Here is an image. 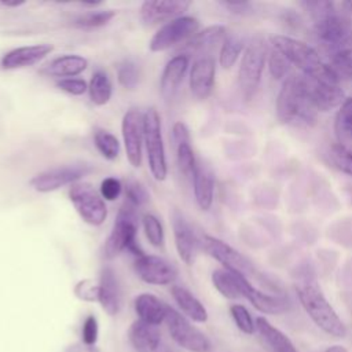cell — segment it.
<instances>
[{"label": "cell", "instance_id": "6da1fadb", "mask_svg": "<svg viewBox=\"0 0 352 352\" xmlns=\"http://www.w3.org/2000/svg\"><path fill=\"white\" fill-rule=\"evenodd\" d=\"M314 19L315 33L331 52L352 47V1H302Z\"/></svg>", "mask_w": 352, "mask_h": 352}, {"label": "cell", "instance_id": "7a4b0ae2", "mask_svg": "<svg viewBox=\"0 0 352 352\" xmlns=\"http://www.w3.org/2000/svg\"><path fill=\"white\" fill-rule=\"evenodd\" d=\"M318 110L304 87L301 74H289L276 98V118L280 124L309 128L316 124Z\"/></svg>", "mask_w": 352, "mask_h": 352}, {"label": "cell", "instance_id": "3957f363", "mask_svg": "<svg viewBox=\"0 0 352 352\" xmlns=\"http://www.w3.org/2000/svg\"><path fill=\"white\" fill-rule=\"evenodd\" d=\"M296 293L300 304L319 329L337 338L345 337L346 327L344 322L327 301L314 276H301L296 283Z\"/></svg>", "mask_w": 352, "mask_h": 352}, {"label": "cell", "instance_id": "277c9868", "mask_svg": "<svg viewBox=\"0 0 352 352\" xmlns=\"http://www.w3.org/2000/svg\"><path fill=\"white\" fill-rule=\"evenodd\" d=\"M138 234V212L136 208L125 201L118 209L116 221L113 224L111 232L104 242V256L107 258H114L122 250L131 252L135 257H140L144 253L140 250L136 242Z\"/></svg>", "mask_w": 352, "mask_h": 352}, {"label": "cell", "instance_id": "5b68a950", "mask_svg": "<svg viewBox=\"0 0 352 352\" xmlns=\"http://www.w3.org/2000/svg\"><path fill=\"white\" fill-rule=\"evenodd\" d=\"M301 76L308 98L318 111H330L341 106L346 99L341 82L327 65L323 63L312 73Z\"/></svg>", "mask_w": 352, "mask_h": 352}, {"label": "cell", "instance_id": "8992f818", "mask_svg": "<svg viewBox=\"0 0 352 352\" xmlns=\"http://www.w3.org/2000/svg\"><path fill=\"white\" fill-rule=\"evenodd\" d=\"M267 55L268 48L261 37L253 38L243 51L238 70V84L241 95L246 102L254 96L260 85Z\"/></svg>", "mask_w": 352, "mask_h": 352}, {"label": "cell", "instance_id": "52a82bcc", "mask_svg": "<svg viewBox=\"0 0 352 352\" xmlns=\"http://www.w3.org/2000/svg\"><path fill=\"white\" fill-rule=\"evenodd\" d=\"M143 131L150 172L155 180L162 182L168 175V165L161 132V120L154 107H148L143 114Z\"/></svg>", "mask_w": 352, "mask_h": 352}, {"label": "cell", "instance_id": "ba28073f", "mask_svg": "<svg viewBox=\"0 0 352 352\" xmlns=\"http://www.w3.org/2000/svg\"><path fill=\"white\" fill-rule=\"evenodd\" d=\"M69 198L78 216L89 226H100L107 217V208L102 195L91 183L77 182L69 188Z\"/></svg>", "mask_w": 352, "mask_h": 352}, {"label": "cell", "instance_id": "9c48e42d", "mask_svg": "<svg viewBox=\"0 0 352 352\" xmlns=\"http://www.w3.org/2000/svg\"><path fill=\"white\" fill-rule=\"evenodd\" d=\"M271 44L290 62L292 66L301 70V74H309L323 65L319 54L311 45L294 37L285 34L272 36Z\"/></svg>", "mask_w": 352, "mask_h": 352}, {"label": "cell", "instance_id": "30bf717a", "mask_svg": "<svg viewBox=\"0 0 352 352\" xmlns=\"http://www.w3.org/2000/svg\"><path fill=\"white\" fill-rule=\"evenodd\" d=\"M199 28V22L194 16H179L164 23L151 37L148 48L153 52L169 50L183 41L190 40Z\"/></svg>", "mask_w": 352, "mask_h": 352}, {"label": "cell", "instance_id": "8fae6325", "mask_svg": "<svg viewBox=\"0 0 352 352\" xmlns=\"http://www.w3.org/2000/svg\"><path fill=\"white\" fill-rule=\"evenodd\" d=\"M170 337L184 349L191 352H208L210 349V342L208 337L192 326L180 312L168 305V312L165 318Z\"/></svg>", "mask_w": 352, "mask_h": 352}, {"label": "cell", "instance_id": "7c38bea8", "mask_svg": "<svg viewBox=\"0 0 352 352\" xmlns=\"http://www.w3.org/2000/svg\"><path fill=\"white\" fill-rule=\"evenodd\" d=\"M89 172H91V168L84 164L56 166V168H51L37 173L30 179L29 184L33 190L38 192H51L63 186L77 183L81 177H84Z\"/></svg>", "mask_w": 352, "mask_h": 352}, {"label": "cell", "instance_id": "4fadbf2b", "mask_svg": "<svg viewBox=\"0 0 352 352\" xmlns=\"http://www.w3.org/2000/svg\"><path fill=\"white\" fill-rule=\"evenodd\" d=\"M201 246L209 256L217 260L224 270L241 274L243 276L253 275V264L245 256H242V253H239L236 249H234L224 241L214 238L212 235H204Z\"/></svg>", "mask_w": 352, "mask_h": 352}, {"label": "cell", "instance_id": "5bb4252c", "mask_svg": "<svg viewBox=\"0 0 352 352\" xmlns=\"http://www.w3.org/2000/svg\"><path fill=\"white\" fill-rule=\"evenodd\" d=\"M121 132L125 146V153L129 164L135 168L142 165V147L144 142L143 114L138 109H129L121 122Z\"/></svg>", "mask_w": 352, "mask_h": 352}, {"label": "cell", "instance_id": "9a60e30c", "mask_svg": "<svg viewBox=\"0 0 352 352\" xmlns=\"http://www.w3.org/2000/svg\"><path fill=\"white\" fill-rule=\"evenodd\" d=\"M133 268L136 275L150 285H170L177 276V270L170 261L154 254L136 257Z\"/></svg>", "mask_w": 352, "mask_h": 352}, {"label": "cell", "instance_id": "2e32d148", "mask_svg": "<svg viewBox=\"0 0 352 352\" xmlns=\"http://www.w3.org/2000/svg\"><path fill=\"white\" fill-rule=\"evenodd\" d=\"M238 283H239L242 297L249 300L250 304L260 312L270 314V315H279L290 309V302L287 298H285L283 296L268 294L265 292L256 289L248 280V278L241 274H238Z\"/></svg>", "mask_w": 352, "mask_h": 352}, {"label": "cell", "instance_id": "e0dca14e", "mask_svg": "<svg viewBox=\"0 0 352 352\" xmlns=\"http://www.w3.org/2000/svg\"><path fill=\"white\" fill-rule=\"evenodd\" d=\"M172 230L179 257L187 265H191L195 261L198 249L201 246V241L197 238L188 221L177 210H175L172 214Z\"/></svg>", "mask_w": 352, "mask_h": 352}, {"label": "cell", "instance_id": "ac0fdd59", "mask_svg": "<svg viewBox=\"0 0 352 352\" xmlns=\"http://www.w3.org/2000/svg\"><path fill=\"white\" fill-rule=\"evenodd\" d=\"M190 1L168 0V1H143L140 7V19L144 25L151 26L161 22H169L183 16L190 7Z\"/></svg>", "mask_w": 352, "mask_h": 352}, {"label": "cell", "instance_id": "d6986e66", "mask_svg": "<svg viewBox=\"0 0 352 352\" xmlns=\"http://www.w3.org/2000/svg\"><path fill=\"white\" fill-rule=\"evenodd\" d=\"M216 76V63L210 55L199 56L194 60L190 70V91L199 99L205 100L213 91Z\"/></svg>", "mask_w": 352, "mask_h": 352}, {"label": "cell", "instance_id": "ffe728a7", "mask_svg": "<svg viewBox=\"0 0 352 352\" xmlns=\"http://www.w3.org/2000/svg\"><path fill=\"white\" fill-rule=\"evenodd\" d=\"M52 50L54 47L51 44H33V45L18 47L8 51L1 58L0 65L4 70L29 67L32 65L38 63L41 59H44Z\"/></svg>", "mask_w": 352, "mask_h": 352}, {"label": "cell", "instance_id": "44dd1931", "mask_svg": "<svg viewBox=\"0 0 352 352\" xmlns=\"http://www.w3.org/2000/svg\"><path fill=\"white\" fill-rule=\"evenodd\" d=\"M188 55L179 54L165 65L160 80V91L165 100L172 99L179 91V87L182 85L186 72L188 69Z\"/></svg>", "mask_w": 352, "mask_h": 352}, {"label": "cell", "instance_id": "7402d4cb", "mask_svg": "<svg viewBox=\"0 0 352 352\" xmlns=\"http://www.w3.org/2000/svg\"><path fill=\"white\" fill-rule=\"evenodd\" d=\"M99 298L102 308L109 315H117L121 307V290L116 272L110 267H104L99 278Z\"/></svg>", "mask_w": 352, "mask_h": 352}, {"label": "cell", "instance_id": "603a6c76", "mask_svg": "<svg viewBox=\"0 0 352 352\" xmlns=\"http://www.w3.org/2000/svg\"><path fill=\"white\" fill-rule=\"evenodd\" d=\"M256 330L265 348V352H297L292 340L278 327L271 324L265 318L258 316L256 319Z\"/></svg>", "mask_w": 352, "mask_h": 352}, {"label": "cell", "instance_id": "cb8c5ba5", "mask_svg": "<svg viewBox=\"0 0 352 352\" xmlns=\"http://www.w3.org/2000/svg\"><path fill=\"white\" fill-rule=\"evenodd\" d=\"M227 37V29L221 25L209 26L201 32H197L190 40L184 43L183 51L201 54V56L209 55L212 50H214L219 44H223Z\"/></svg>", "mask_w": 352, "mask_h": 352}, {"label": "cell", "instance_id": "d4e9b609", "mask_svg": "<svg viewBox=\"0 0 352 352\" xmlns=\"http://www.w3.org/2000/svg\"><path fill=\"white\" fill-rule=\"evenodd\" d=\"M192 187L195 202L201 210H209L214 195V177L212 170L204 165L197 164L192 175Z\"/></svg>", "mask_w": 352, "mask_h": 352}, {"label": "cell", "instance_id": "484cf974", "mask_svg": "<svg viewBox=\"0 0 352 352\" xmlns=\"http://www.w3.org/2000/svg\"><path fill=\"white\" fill-rule=\"evenodd\" d=\"M128 338L136 352H155L161 340L157 326L148 324L140 319L131 324Z\"/></svg>", "mask_w": 352, "mask_h": 352}, {"label": "cell", "instance_id": "4316f807", "mask_svg": "<svg viewBox=\"0 0 352 352\" xmlns=\"http://www.w3.org/2000/svg\"><path fill=\"white\" fill-rule=\"evenodd\" d=\"M135 311L140 320L158 326L166 318L168 305L154 294L143 293L135 298Z\"/></svg>", "mask_w": 352, "mask_h": 352}, {"label": "cell", "instance_id": "83f0119b", "mask_svg": "<svg viewBox=\"0 0 352 352\" xmlns=\"http://www.w3.org/2000/svg\"><path fill=\"white\" fill-rule=\"evenodd\" d=\"M88 66V60L80 55H63L50 62L43 73L51 77L73 78L82 73Z\"/></svg>", "mask_w": 352, "mask_h": 352}, {"label": "cell", "instance_id": "f1b7e54d", "mask_svg": "<svg viewBox=\"0 0 352 352\" xmlns=\"http://www.w3.org/2000/svg\"><path fill=\"white\" fill-rule=\"evenodd\" d=\"M170 293H172V297L176 301V304L179 305V308L190 319H192L194 322H199V323H204L208 320V312H206L205 307L186 287L175 285V286H172Z\"/></svg>", "mask_w": 352, "mask_h": 352}, {"label": "cell", "instance_id": "f546056e", "mask_svg": "<svg viewBox=\"0 0 352 352\" xmlns=\"http://www.w3.org/2000/svg\"><path fill=\"white\" fill-rule=\"evenodd\" d=\"M212 283L216 287V290L226 298L236 300L242 297L236 272H231L224 268L214 270L212 272Z\"/></svg>", "mask_w": 352, "mask_h": 352}, {"label": "cell", "instance_id": "4dcf8cb0", "mask_svg": "<svg viewBox=\"0 0 352 352\" xmlns=\"http://www.w3.org/2000/svg\"><path fill=\"white\" fill-rule=\"evenodd\" d=\"M111 92L113 85L107 73L103 70H96L88 85V95L91 102L96 106H104L110 100Z\"/></svg>", "mask_w": 352, "mask_h": 352}, {"label": "cell", "instance_id": "1f68e13d", "mask_svg": "<svg viewBox=\"0 0 352 352\" xmlns=\"http://www.w3.org/2000/svg\"><path fill=\"white\" fill-rule=\"evenodd\" d=\"M331 73L338 81H348L352 78V47L342 48L331 52L330 62L327 63Z\"/></svg>", "mask_w": 352, "mask_h": 352}, {"label": "cell", "instance_id": "d6a6232c", "mask_svg": "<svg viewBox=\"0 0 352 352\" xmlns=\"http://www.w3.org/2000/svg\"><path fill=\"white\" fill-rule=\"evenodd\" d=\"M334 129L340 144L345 146L348 140H352V98H346L340 106L334 121Z\"/></svg>", "mask_w": 352, "mask_h": 352}, {"label": "cell", "instance_id": "836d02e7", "mask_svg": "<svg viewBox=\"0 0 352 352\" xmlns=\"http://www.w3.org/2000/svg\"><path fill=\"white\" fill-rule=\"evenodd\" d=\"M243 40L236 34H227L224 38L221 47H220V55L219 62L223 69H231L235 62L238 60L241 52L243 51Z\"/></svg>", "mask_w": 352, "mask_h": 352}, {"label": "cell", "instance_id": "e575fe53", "mask_svg": "<svg viewBox=\"0 0 352 352\" xmlns=\"http://www.w3.org/2000/svg\"><path fill=\"white\" fill-rule=\"evenodd\" d=\"M94 143H95L98 151L106 160L113 161L120 154V142H118V139L113 133H110L104 129H96L94 132Z\"/></svg>", "mask_w": 352, "mask_h": 352}, {"label": "cell", "instance_id": "d590c367", "mask_svg": "<svg viewBox=\"0 0 352 352\" xmlns=\"http://www.w3.org/2000/svg\"><path fill=\"white\" fill-rule=\"evenodd\" d=\"M114 16H116L114 10H96L76 18L74 26L80 29H96L107 25Z\"/></svg>", "mask_w": 352, "mask_h": 352}, {"label": "cell", "instance_id": "8d00e7d4", "mask_svg": "<svg viewBox=\"0 0 352 352\" xmlns=\"http://www.w3.org/2000/svg\"><path fill=\"white\" fill-rule=\"evenodd\" d=\"M175 147H176V162H177L179 170L184 176H191L192 177L198 162L195 160V155H194V151L191 148L190 140L177 143V144H175Z\"/></svg>", "mask_w": 352, "mask_h": 352}, {"label": "cell", "instance_id": "74e56055", "mask_svg": "<svg viewBox=\"0 0 352 352\" xmlns=\"http://www.w3.org/2000/svg\"><path fill=\"white\" fill-rule=\"evenodd\" d=\"M330 161L334 168L352 177V150L344 144L334 143L329 151Z\"/></svg>", "mask_w": 352, "mask_h": 352}, {"label": "cell", "instance_id": "f35d334b", "mask_svg": "<svg viewBox=\"0 0 352 352\" xmlns=\"http://www.w3.org/2000/svg\"><path fill=\"white\" fill-rule=\"evenodd\" d=\"M142 224L150 245H153L154 248H161L164 245V228L161 221L154 214L148 213L143 216Z\"/></svg>", "mask_w": 352, "mask_h": 352}, {"label": "cell", "instance_id": "ab89813d", "mask_svg": "<svg viewBox=\"0 0 352 352\" xmlns=\"http://www.w3.org/2000/svg\"><path fill=\"white\" fill-rule=\"evenodd\" d=\"M230 314L236 324V327L245 334H253L256 331V320L250 315L246 307L241 304H234L230 307Z\"/></svg>", "mask_w": 352, "mask_h": 352}, {"label": "cell", "instance_id": "60d3db41", "mask_svg": "<svg viewBox=\"0 0 352 352\" xmlns=\"http://www.w3.org/2000/svg\"><path fill=\"white\" fill-rule=\"evenodd\" d=\"M118 82L126 89H135L139 82V70L133 60H124L117 69Z\"/></svg>", "mask_w": 352, "mask_h": 352}, {"label": "cell", "instance_id": "b9f144b4", "mask_svg": "<svg viewBox=\"0 0 352 352\" xmlns=\"http://www.w3.org/2000/svg\"><path fill=\"white\" fill-rule=\"evenodd\" d=\"M268 67H270V73L274 78L280 80V78H286L289 76L290 72V62L276 50V48H271V51L268 52Z\"/></svg>", "mask_w": 352, "mask_h": 352}, {"label": "cell", "instance_id": "7bdbcfd3", "mask_svg": "<svg viewBox=\"0 0 352 352\" xmlns=\"http://www.w3.org/2000/svg\"><path fill=\"white\" fill-rule=\"evenodd\" d=\"M125 195H126V201L129 204H132L135 208L143 206L148 201V192L146 191L143 184H140L136 180H128L126 182Z\"/></svg>", "mask_w": 352, "mask_h": 352}, {"label": "cell", "instance_id": "ee69618b", "mask_svg": "<svg viewBox=\"0 0 352 352\" xmlns=\"http://www.w3.org/2000/svg\"><path fill=\"white\" fill-rule=\"evenodd\" d=\"M74 293L80 300L98 301V298H99V283H95L91 279L80 280L74 287Z\"/></svg>", "mask_w": 352, "mask_h": 352}, {"label": "cell", "instance_id": "f6af8a7d", "mask_svg": "<svg viewBox=\"0 0 352 352\" xmlns=\"http://www.w3.org/2000/svg\"><path fill=\"white\" fill-rule=\"evenodd\" d=\"M56 87L66 94L80 96L88 91V85L82 78H60L56 82Z\"/></svg>", "mask_w": 352, "mask_h": 352}, {"label": "cell", "instance_id": "bcb514c9", "mask_svg": "<svg viewBox=\"0 0 352 352\" xmlns=\"http://www.w3.org/2000/svg\"><path fill=\"white\" fill-rule=\"evenodd\" d=\"M122 191V184L118 179L116 177H106L102 180L100 183V195L102 198L107 199V201H114L120 197Z\"/></svg>", "mask_w": 352, "mask_h": 352}, {"label": "cell", "instance_id": "7dc6e473", "mask_svg": "<svg viewBox=\"0 0 352 352\" xmlns=\"http://www.w3.org/2000/svg\"><path fill=\"white\" fill-rule=\"evenodd\" d=\"M98 320L94 315H89L85 318L84 323H82V329H81V336H82V341L85 345L92 346L95 345L96 340H98Z\"/></svg>", "mask_w": 352, "mask_h": 352}, {"label": "cell", "instance_id": "c3c4849f", "mask_svg": "<svg viewBox=\"0 0 352 352\" xmlns=\"http://www.w3.org/2000/svg\"><path fill=\"white\" fill-rule=\"evenodd\" d=\"M220 6L227 8L230 12L238 14V15H246L252 12V7H253V4L249 1H220Z\"/></svg>", "mask_w": 352, "mask_h": 352}, {"label": "cell", "instance_id": "681fc988", "mask_svg": "<svg viewBox=\"0 0 352 352\" xmlns=\"http://www.w3.org/2000/svg\"><path fill=\"white\" fill-rule=\"evenodd\" d=\"M172 138H173V143L175 144L190 140V132H188V128L186 126L184 122L177 121L173 125V128H172Z\"/></svg>", "mask_w": 352, "mask_h": 352}, {"label": "cell", "instance_id": "f907efd6", "mask_svg": "<svg viewBox=\"0 0 352 352\" xmlns=\"http://www.w3.org/2000/svg\"><path fill=\"white\" fill-rule=\"evenodd\" d=\"M324 352H348V349H346L344 345H338V344H336V345L329 346Z\"/></svg>", "mask_w": 352, "mask_h": 352}, {"label": "cell", "instance_id": "816d5d0a", "mask_svg": "<svg viewBox=\"0 0 352 352\" xmlns=\"http://www.w3.org/2000/svg\"><path fill=\"white\" fill-rule=\"evenodd\" d=\"M0 4L4 6V7H12V8H15V7L23 6L25 1H0Z\"/></svg>", "mask_w": 352, "mask_h": 352}, {"label": "cell", "instance_id": "f5cc1de1", "mask_svg": "<svg viewBox=\"0 0 352 352\" xmlns=\"http://www.w3.org/2000/svg\"><path fill=\"white\" fill-rule=\"evenodd\" d=\"M155 352H170V349L166 345H161L160 344V346L155 349Z\"/></svg>", "mask_w": 352, "mask_h": 352}]
</instances>
